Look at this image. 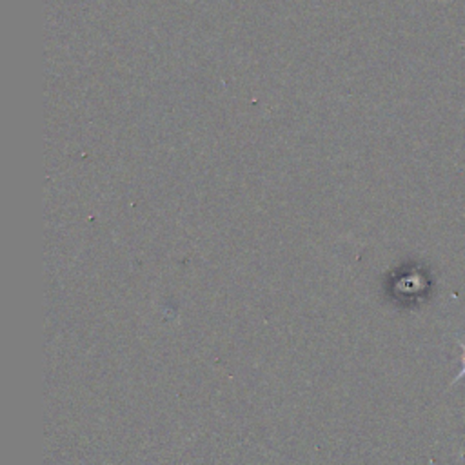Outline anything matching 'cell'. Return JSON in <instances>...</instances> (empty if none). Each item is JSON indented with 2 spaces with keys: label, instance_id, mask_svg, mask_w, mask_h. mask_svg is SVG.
Segmentation results:
<instances>
[{
  "label": "cell",
  "instance_id": "obj_1",
  "mask_svg": "<svg viewBox=\"0 0 465 465\" xmlns=\"http://www.w3.org/2000/svg\"><path fill=\"white\" fill-rule=\"evenodd\" d=\"M458 345H460V349H461V371L456 375V379L452 380V384H456V382H460V380L465 379V344H463V342H458Z\"/></svg>",
  "mask_w": 465,
  "mask_h": 465
}]
</instances>
